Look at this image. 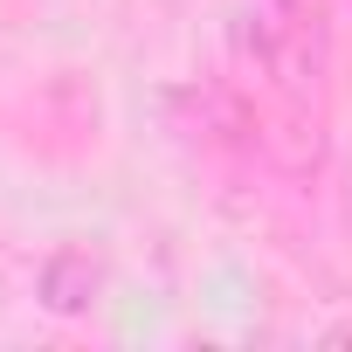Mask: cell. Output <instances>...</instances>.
Returning <instances> with one entry per match:
<instances>
[{"mask_svg":"<svg viewBox=\"0 0 352 352\" xmlns=\"http://www.w3.org/2000/svg\"><path fill=\"white\" fill-rule=\"evenodd\" d=\"M97 290H104V263H97L90 249L49 256V270H42V304H49L56 318H83V311L97 304Z\"/></svg>","mask_w":352,"mask_h":352,"instance_id":"obj_1","label":"cell"}]
</instances>
